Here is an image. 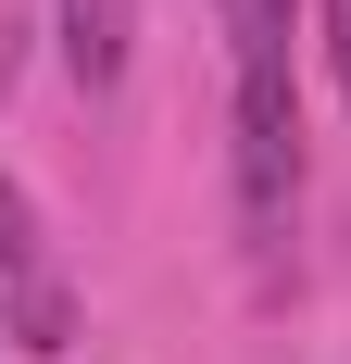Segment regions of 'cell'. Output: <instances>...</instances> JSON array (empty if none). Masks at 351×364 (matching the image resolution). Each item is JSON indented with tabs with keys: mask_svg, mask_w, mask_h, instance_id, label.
<instances>
[{
	"mask_svg": "<svg viewBox=\"0 0 351 364\" xmlns=\"http://www.w3.org/2000/svg\"><path fill=\"white\" fill-rule=\"evenodd\" d=\"M226 13V75H239V214L276 239L301 201V88H288V0H213Z\"/></svg>",
	"mask_w": 351,
	"mask_h": 364,
	"instance_id": "6da1fadb",
	"label": "cell"
},
{
	"mask_svg": "<svg viewBox=\"0 0 351 364\" xmlns=\"http://www.w3.org/2000/svg\"><path fill=\"white\" fill-rule=\"evenodd\" d=\"M0 301H13V339H26V352H63L75 339V301H63V277H50V252H38V201L13 176H0Z\"/></svg>",
	"mask_w": 351,
	"mask_h": 364,
	"instance_id": "7a4b0ae2",
	"label": "cell"
},
{
	"mask_svg": "<svg viewBox=\"0 0 351 364\" xmlns=\"http://www.w3.org/2000/svg\"><path fill=\"white\" fill-rule=\"evenodd\" d=\"M50 26H63V75L88 101L126 88V63H139V0H50Z\"/></svg>",
	"mask_w": 351,
	"mask_h": 364,
	"instance_id": "3957f363",
	"label": "cell"
},
{
	"mask_svg": "<svg viewBox=\"0 0 351 364\" xmlns=\"http://www.w3.org/2000/svg\"><path fill=\"white\" fill-rule=\"evenodd\" d=\"M326 63H339V101H351V0H326Z\"/></svg>",
	"mask_w": 351,
	"mask_h": 364,
	"instance_id": "277c9868",
	"label": "cell"
}]
</instances>
